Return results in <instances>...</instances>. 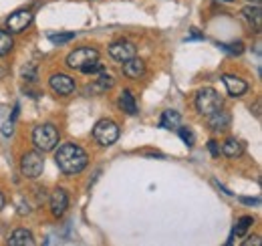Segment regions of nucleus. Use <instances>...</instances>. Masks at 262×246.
Listing matches in <instances>:
<instances>
[{
	"instance_id": "1",
	"label": "nucleus",
	"mask_w": 262,
	"mask_h": 246,
	"mask_svg": "<svg viewBox=\"0 0 262 246\" xmlns=\"http://www.w3.org/2000/svg\"><path fill=\"white\" fill-rule=\"evenodd\" d=\"M55 161H57V166H59V170L63 174L73 176V174H79V172L85 170V166H87V152L83 148L75 146V144H65V146H61L57 150Z\"/></svg>"
},
{
	"instance_id": "2",
	"label": "nucleus",
	"mask_w": 262,
	"mask_h": 246,
	"mask_svg": "<svg viewBox=\"0 0 262 246\" xmlns=\"http://www.w3.org/2000/svg\"><path fill=\"white\" fill-rule=\"evenodd\" d=\"M67 65L85 75H95L103 69L101 61H99V53L91 47H81V49H75L73 53H69Z\"/></svg>"
},
{
	"instance_id": "3",
	"label": "nucleus",
	"mask_w": 262,
	"mask_h": 246,
	"mask_svg": "<svg viewBox=\"0 0 262 246\" xmlns=\"http://www.w3.org/2000/svg\"><path fill=\"white\" fill-rule=\"evenodd\" d=\"M33 141L40 152H51L59 146V129L51 123L36 125L33 131Z\"/></svg>"
},
{
	"instance_id": "4",
	"label": "nucleus",
	"mask_w": 262,
	"mask_h": 246,
	"mask_svg": "<svg viewBox=\"0 0 262 246\" xmlns=\"http://www.w3.org/2000/svg\"><path fill=\"white\" fill-rule=\"evenodd\" d=\"M196 107L202 115L208 117V115H212L214 111H218V109L222 107V99H220V95L216 93V89L206 87V89H202V91L196 95Z\"/></svg>"
},
{
	"instance_id": "5",
	"label": "nucleus",
	"mask_w": 262,
	"mask_h": 246,
	"mask_svg": "<svg viewBox=\"0 0 262 246\" xmlns=\"http://www.w3.org/2000/svg\"><path fill=\"white\" fill-rule=\"evenodd\" d=\"M93 137L99 146H113L119 139V127L111 119H101L93 127Z\"/></svg>"
},
{
	"instance_id": "6",
	"label": "nucleus",
	"mask_w": 262,
	"mask_h": 246,
	"mask_svg": "<svg viewBox=\"0 0 262 246\" xmlns=\"http://www.w3.org/2000/svg\"><path fill=\"white\" fill-rule=\"evenodd\" d=\"M45 170V157L38 152H27L20 159V172L25 178L36 180Z\"/></svg>"
},
{
	"instance_id": "7",
	"label": "nucleus",
	"mask_w": 262,
	"mask_h": 246,
	"mask_svg": "<svg viewBox=\"0 0 262 246\" xmlns=\"http://www.w3.org/2000/svg\"><path fill=\"white\" fill-rule=\"evenodd\" d=\"M33 23V12L31 10H16L6 18V27L12 32H23L29 29V25Z\"/></svg>"
},
{
	"instance_id": "8",
	"label": "nucleus",
	"mask_w": 262,
	"mask_h": 246,
	"mask_svg": "<svg viewBox=\"0 0 262 246\" xmlns=\"http://www.w3.org/2000/svg\"><path fill=\"white\" fill-rule=\"evenodd\" d=\"M109 57L113 59V61H127L131 57H135V45L129 43V40H117V43H113L111 47H109Z\"/></svg>"
},
{
	"instance_id": "9",
	"label": "nucleus",
	"mask_w": 262,
	"mask_h": 246,
	"mask_svg": "<svg viewBox=\"0 0 262 246\" xmlns=\"http://www.w3.org/2000/svg\"><path fill=\"white\" fill-rule=\"evenodd\" d=\"M49 85H51L53 91L59 93V95H71V93L75 91V81L69 75H65V73H55L49 79Z\"/></svg>"
},
{
	"instance_id": "10",
	"label": "nucleus",
	"mask_w": 262,
	"mask_h": 246,
	"mask_svg": "<svg viewBox=\"0 0 262 246\" xmlns=\"http://www.w3.org/2000/svg\"><path fill=\"white\" fill-rule=\"evenodd\" d=\"M49 206H51V212H53L55 218H61V216L65 214L67 208H69V196H67V192L63 188H57V190L51 194Z\"/></svg>"
},
{
	"instance_id": "11",
	"label": "nucleus",
	"mask_w": 262,
	"mask_h": 246,
	"mask_svg": "<svg viewBox=\"0 0 262 246\" xmlns=\"http://www.w3.org/2000/svg\"><path fill=\"white\" fill-rule=\"evenodd\" d=\"M222 81H224V85H226V89H228V93L232 95V97H240V95H244V93L248 91V83L242 81L240 77L224 75Z\"/></svg>"
},
{
	"instance_id": "12",
	"label": "nucleus",
	"mask_w": 262,
	"mask_h": 246,
	"mask_svg": "<svg viewBox=\"0 0 262 246\" xmlns=\"http://www.w3.org/2000/svg\"><path fill=\"white\" fill-rule=\"evenodd\" d=\"M123 73L129 79H139L145 73V63L141 61V59H137V57H131L127 61H123Z\"/></svg>"
},
{
	"instance_id": "13",
	"label": "nucleus",
	"mask_w": 262,
	"mask_h": 246,
	"mask_svg": "<svg viewBox=\"0 0 262 246\" xmlns=\"http://www.w3.org/2000/svg\"><path fill=\"white\" fill-rule=\"evenodd\" d=\"M10 246H33L34 244V238H33V232L27 230V228H16L8 240Z\"/></svg>"
},
{
	"instance_id": "14",
	"label": "nucleus",
	"mask_w": 262,
	"mask_h": 246,
	"mask_svg": "<svg viewBox=\"0 0 262 246\" xmlns=\"http://www.w3.org/2000/svg\"><path fill=\"white\" fill-rule=\"evenodd\" d=\"M208 119H210V127H212L214 131H224L230 125V113L220 107L218 111H214L212 115H208Z\"/></svg>"
},
{
	"instance_id": "15",
	"label": "nucleus",
	"mask_w": 262,
	"mask_h": 246,
	"mask_svg": "<svg viewBox=\"0 0 262 246\" xmlns=\"http://www.w3.org/2000/svg\"><path fill=\"white\" fill-rule=\"evenodd\" d=\"M242 14L244 18H248L250 25H254L256 31H260L262 27V10H260V4H248L242 8Z\"/></svg>"
},
{
	"instance_id": "16",
	"label": "nucleus",
	"mask_w": 262,
	"mask_h": 246,
	"mask_svg": "<svg viewBox=\"0 0 262 246\" xmlns=\"http://www.w3.org/2000/svg\"><path fill=\"white\" fill-rule=\"evenodd\" d=\"M222 154L226 155V157H230V159H236V157H240V155L244 154V148H242V144L238 139L230 137V139H226V144L222 148Z\"/></svg>"
},
{
	"instance_id": "17",
	"label": "nucleus",
	"mask_w": 262,
	"mask_h": 246,
	"mask_svg": "<svg viewBox=\"0 0 262 246\" xmlns=\"http://www.w3.org/2000/svg\"><path fill=\"white\" fill-rule=\"evenodd\" d=\"M180 121H182L180 113L173 111V109H167V111H164V115H162V119H160V125H162L164 129H176V127L180 125Z\"/></svg>"
},
{
	"instance_id": "18",
	"label": "nucleus",
	"mask_w": 262,
	"mask_h": 246,
	"mask_svg": "<svg viewBox=\"0 0 262 246\" xmlns=\"http://www.w3.org/2000/svg\"><path fill=\"white\" fill-rule=\"evenodd\" d=\"M119 107L127 113V115H135L137 113V105H135V99L131 91H123L121 93V99H119Z\"/></svg>"
},
{
	"instance_id": "19",
	"label": "nucleus",
	"mask_w": 262,
	"mask_h": 246,
	"mask_svg": "<svg viewBox=\"0 0 262 246\" xmlns=\"http://www.w3.org/2000/svg\"><path fill=\"white\" fill-rule=\"evenodd\" d=\"M14 47V40L10 36V32L0 31V57H6Z\"/></svg>"
},
{
	"instance_id": "20",
	"label": "nucleus",
	"mask_w": 262,
	"mask_h": 246,
	"mask_svg": "<svg viewBox=\"0 0 262 246\" xmlns=\"http://www.w3.org/2000/svg\"><path fill=\"white\" fill-rule=\"evenodd\" d=\"M252 224H254V220H252L250 216H242V218L236 222V228H234V236H244Z\"/></svg>"
},
{
	"instance_id": "21",
	"label": "nucleus",
	"mask_w": 262,
	"mask_h": 246,
	"mask_svg": "<svg viewBox=\"0 0 262 246\" xmlns=\"http://www.w3.org/2000/svg\"><path fill=\"white\" fill-rule=\"evenodd\" d=\"M97 83H99V89H111V87L115 85V79L111 77L109 71L101 69V71L97 73Z\"/></svg>"
},
{
	"instance_id": "22",
	"label": "nucleus",
	"mask_w": 262,
	"mask_h": 246,
	"mask_svg": "<svg viewBox=\"0 0 262 246\" xmlns=\"http://www.w3.org/2000/svg\"><path fill=\"white\" fill-rule=\"evenodd\" d=\"M73 38H75V34H73V32L49 34V40H51V43H55V45H63V43H69V40H73Z\"/></svg>"
},
{
	"instance_id": "23",
	"label": "nucleus",
	"mask_w": 262,
	"mask_h": 246,
	"mask_svg": "<svg viewBox=\"0 0 262 246\" xmlns=\"http://www.w3.org/2000/svg\"><path fill=\"white\" fill-rule=\"evenodd\" d=\"M222 49L228 51L230 55H242L244 45H242V43H228V45H222Z\"/></svg>"
},
{
	"instance_id": "24",
	"label": "nucleus",
	"mask_w": 262,
	"mask_h": 246,
	"mask_svg": "<svg viewBox=\"0 0 262 246\" xmlns=\"http://www.w3.org/2000/svg\"><path fill=\"white\" fill-rule=\"evenodd\" d=\"M180 137L188 144V146H194V133H192V129H188V127H182L180 129Z\"/></svg>"
},
{
	"instance_id": "25",
	"label": "nucleus",
	"mask_w": 262,
	"mask_h": 246,
	"mask_svg": "<svg viewBox=\"0 0 262 246\" xmlns=\"http://www.w3.org/2000/svg\"><path fill=\"white\" fill-rule=\"evenodd\" d=\"M12 131H14V127H12V121H6L2 125V135H12Z\"/></svg>"
},
{
	"instance_id": "26",
	"label": "nucleus",
	"mask_w": 262,
	"mask_h": 246,
	"mask_svg": "<svg viewBox=\"0 0 262 246\" xmlns=\"http://www.w3.org/2000/svg\"><path fill=\"white\" fill-rule=\"evenodd\" d=\"M208 150H210V154L214 155V157H218V155H220V150H218L216 141H210V144H208Z\"/></svg>"
},
{
	"instance_id": "27",
	"label": "nucleus",
	"mask_w": 262,
	"mask_h": 246,
	"mask_svg": "<svg viewBox=\"0 0 262 246\" xmlns=\"http://www.w3.org/2000/svg\"><path fill=\"white\" fill-rule=\"evenodd\" d=\"M260 236H252V240H244V242H242V244L244 246H260Z\"/></svg>"
},
{
	"instance_id": "28",
	"label": "nucleus",
	"mask_w": 262,
	"mask_h": 246,
	"mask_svg": "<svg viewBox=\"0 0 262 246\" xmlns=\"http://www.w3.org/2000/svg\"><path fill=\"white\" fill-rule=\"evenodd\" d=\"M240 202H242V204H254V206H256V204H260V200H258V198H240Z\"/></svg>"
},
{
	"instance_id": "29",
	"label": "nucleus",
	"mask_w": 262,
	"mask_h": 246,
	"mask_svg": "<svg viewBox=\"0 0 262 246\" xmlns=\"http://www.w3.org/2000/svg\"><path fill=\"white\" fill-rule=\"evenodd\" d=\"M254 115L260 117V101H256V105H254Z\"/></svg>"
},
{
	"instance_id": "30",
	"label": "nucleus",
	"mask_w": 262,
	"mask_h": 246,
	"mask_svg": "<svg viewBox=\"0 0 262 246\" xmlns=\"http://www.w3.org/2000/svg\"><path fill=\"white\" fill-rule=\"evenodd\" d=\"M2 208H4V196L0 194V210H2Z\"/></svg>"
},
{
	"instance_id": "31",
	"label": "nucleus",
	"mask_w": 262,
	"mask_h": 246,
	"mask_svg": "<svg viewBox=\"0 0 262 246\" xmlns=\"http://www.w3.org/2000/svg\"><path fill=\"white\" fill-rule=\"evenodd\" d=\"M262 0H248V4H260Z\"/></svg>"
},
{
	"instance_id": "32",
	"label": "nucleus",
	"mask_w": 262,
	"mask_h": 246,
	"mask_svg": "<svg viewBox=\"0 0 262 246\" xmlns=\"http://www.w3.org/2000/svg\"><path fill=\"white\" fill-rule=\"evenodd\" d=\"M220 2H234V0H220Z\"/></svg>"
}]
</instances>
